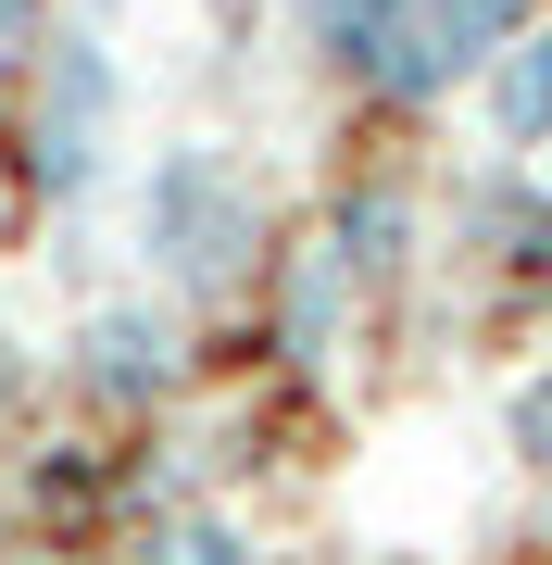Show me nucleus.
<instances>
[{
	"label": "nucleus",
	"instance_id": "nucleus-1",
	"mask_svg": "<svg viewBox=\"0 0 552 565\" xmlns=\"http://www.w3.org/2000/svg\"><path fill=\"white\" fill-rule=\"evenodd\" d=\"M251 239H264V214H251V189H239V163H226V151L176 139L164 163H151V252H164L188 289L239 277V264H251Z\"/></svg>",
	"mask_w": 552,
	"mask_h": 565
},
{
	"label": "nucleus",
	"instance_id": "nucleus-2",
	"mask_svg": "<svg viewBox=\"0 0 552 565\" xmlns=\"http://www.w3.org/2000/svg\"><path fill=\"white\" fill-rule=\"evenodd\" d=\"M515 13L528 0H377V25H365V76L389 88V102H427V88H452L465 63H490L515 39Z\"/></svg>",
	"mask_w": 552,
	"mask_h": 565
},
{
	"label": "nucleus",
	"instance_id": "nucleus-3",
	"mask_svg": "<svg viewBox=\"0 0 552 565\" xmlns=\"http://www.w3.org/2000/svg\"><path fill=\"white\" fill-rule=\"evenodd\" d=\"M490 139L502 151H540L552 139V39H515L490 63Z\"/></svg>",
	"mask_w": 552,
	"mask_h": 565
},
{
	"label": "nucleus",
	"instance_id": "nucleus-4",
	"mask_svg": "<svg viewBox=\"0 0 552 565\" xmlns=\"http://www.w3.org/2000/svg\"><path fill=\"white\" fill-rule=\"evenodd\" d=\"M88 377H101V390H151V377H164L151 315H101V327H88Z\"/></svg>",
	"mask_w": 552,
	"mask_h": 565
},
{
	"label": "nucleus",
	"instance_id": "nucleus-5",
	"mask_svg": "<svg viewBox=\"0 0 552 565\" xmlns=\"http://www.w3.org/2000/svg\"><path fill=\"white\" fill-rule=\"evenodd\" d=\"M327 327H339V264L314 252V264H302V289H289V340H302V352H327Z\"/></svg>",
	"mask_w": 552,
	"mask_h": 565
},
{
	"label": "nucleus",
	"instance_id": "nucleus-6",
	"mask_svg": "<svg viewBox=\"0 0 552 565\" xmlns=\"http://www.w3.org/2000/svg\"><path fill=\"white\" fill-rule=\"evenodd\" d=\"M515 452H528V465H552V377H528V390H515Z\"/></svg>",
	"mask_w": 552,
	"mask_h": 565
},
{
	"label": "nucleus",
	"instance_id": "nucleus-7",
	"mask_svg": "<svg viewBox=\"0 0 552 565\" xmlns=\"http://www.w3.org/2000/svg\"><path fill=\"white\" fill-rule=\"evenodd\" d=\"M25 25H39V0H0V63L25 51Z\"/></svg>",
	"mask_w": 552,
	"mask_h": 565
},
{
	"label": "nucleus",
	"instance_id": "nucleus-8",
	"mask_svg": "<svg viewBox=\"0 0 552 565\" xmlns=\"http://www.w3.org/2000/svg\"><path fill=\"white\" fill-rule=\"evenodd\" d=\"M540 151H552V139H540Z\"/></svg>",
	"mask_w": 552,
	"mask_h": 565
}]
</instances>
